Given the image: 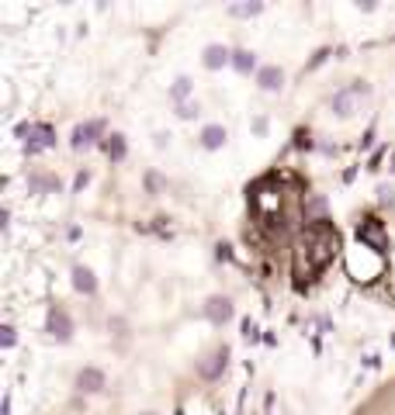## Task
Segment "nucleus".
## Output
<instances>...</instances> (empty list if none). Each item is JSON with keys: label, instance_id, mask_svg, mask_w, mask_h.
I'll return each instance as SVG.
<instances>
[{"label": "nucleus", "instance_id": "nucleus-1", "mask_svg": "<svg viewBox=\"0 0 395 415\" xmlns=\"http://www.w3.org/2000/svg\"><path fill=\"white\" fill-rule=\"evenodd\" d=\"M337 249H340V235L337 229L330 225V222H312L305 235L298 239V249H295V263H302V259L309 257V270L305 274H316L322 270L330 259L337 257Z\"/></svg>", "mask_w": 395, "mask_h": 415}, {"label": "nucleus", "instance_id": "nucleus-2", "mask_svg": "<svg viewBox=\"0 0 395 415\" xmlns=\"http://www.w3.org/2000/svg\"><path fill=\"white\" fill-rule=\"evenodd\" d=\"M371 94L368 83H350V87H343L333 94V114H340V118H350L354 111H357V104L364 101Z\"/></svg>", "mask_w": 395, "mask_h": 415}, {"label": "nucleus", "instance_id": "nucleus-3", "mask_svg": "<svg viewBox=\"0 0 395 415\" xmlns=\"http://www.w3.org/2000/svg\"><path fill=\"white\" fill-rule=\"evenodd\" d=\"M357 239L368 246V249H374V253H385L389 249V239H385V225L378 222V218H364L361 225H357Z\"/></svg>", "mask_w": 395, "mask_h": 415}, {"label": "nucleus", "instance_id": "nucleus-4", "mask_svg": "<svg viewBox=\"0 0 395 415\" xmlns=\"http://www.w3.org/2000/svg\"><path fill=\"white\" fill-rule=\"evenodd\" d=\"M53 146H56L53 125H46V122H35V125H31V139L25 142V153L35 156V153H42V149H53Z\"/></svg>", "mask_w": 395, "mask_h": 415}, {"label": "nucleus", "instance_id": "nucleus-5", "mask_svg": "<svg viewBox=\"0 0 395 415\" xmlns=\"http://www.w3.org/2000/svg\"><path fill=\"white\" fill-rule=\"evenodd\" d=\"M101 131H105V122H101V118H90V122H80L77 129H73V135H70V146H73V149H83V146H94Z\"/></svg>", "mask_w": 395, "mask_h": 415}, {"label": "nucleus", "instance_id": "nucleus-6", "mask_svg": "<svg viewBox=\"0 0 395 415\" xmlns=\"http://www.w3.org/2000/svg\"><path fill=\"white\" fill-rule=\"evenodd\" d=\"M49 336L59 339V343H70L73 339V318L66 315L63 308H49V322H46Z\"/></svg>", "mask_w": 395, "mask_h": 415}, {"label": "nucleus", "instance_id": "nucleus-7", "mask_svg": "<svg viewBox=\"0 0 395 415\" xmlns=\"http://www.w3.org/2000/svg\"><path fill=\"white\" fill-rule=\"evenodd\" d=\"M205 318L215 322V325H226V322L233 318V301L222 298V294H211L209 301H205Z\"/></svg>", "mask_w": 395, "mask_h": 415}, {"label": "nucleus", "instance_id": "nucleus-8", "mask_svg": "<svg viewBox=\"0 0 395 415\" xmlns=\"http://www.w3.org/2000/svg\"><path fill=\"white\" fill-rule=\"evenodd\" d=\"M226 363H229V350H226V346H218L215 353H209L205 360L198 363V374H201L205 381H215V377L226 370Z\"/></svg>", "mask_w": 395, "mask_h": 415}, {"label": "nucleus", "instance_id": "nucleus-9", "mask_svg": "<svg viewBox=\"0 0 395 415\" xmlns=\"http://www.w3.org/2000/svg\"><path fill=\"white\" fill-rule=\"evenodd\" d=\"M201 63H205L209 70H222L226 63H233V52L226 49V45H218V42H211V45H205V55H201Z\"/></svg>", "mask_w": 395, "mask_h": 415}, {"label": "nucleus", "instance_id": "nucleus-10", "mask_svg": "<svg viewBox=\"0 0 395 415\" xmlns=\"http://www.w3.org/2000/svg\"><path fill=\"white\" fill-rule=\"evenodd\" d=\"M77 388L90 391V394H94V391H105V374H101L98 367H83L77 374Z\"/></svg>", "mask_w": 395, "mask_h": 415}, {"label": "nucleus", "instance_id": "nucleus-11", "mask_svg": "<svg viewBox=\"0 0 395 415\" xmlns=\"http://www.w3.org/2000/svg\"><path fill=\"white\" fill-rule=\"evenodd\" d=\"M73 287H77L80 294H94V291H98V277H94V270H90V266H83V263H77V266H73Z\"/></svg>", "mask_w": 395, "mask_h": 415}, {"label": "nucleus", "instance_id": "nucleus-12", "mask_svg": "<svg viewBox=\"0 0 395 415\" xmlns=\"http://www.w3.org/2000/svg\"><path fill=\"white\" fill-rule=\"evenodd\" d=\"M257 83H260V90H281V83H285L281 66H260L257 70Z\"/></svg>", "mask_w": 395, "mask_h": 415}, {"label": "nucleus", "instance_id": "nucleus-13", "mask_svg": "<svg viewBox=\"0 0 395 415\" xmlns=\"http://www.w3.org/2000/svg\"><path fill=\"white\" fill-rule=\"evenodd\" d=\"M198 139H201V146H205V149H218V146H226L229 131H226V125H205Z\"/></svg>", "mask_w": 395, "mask_h": 415}, {"label": "nucleus", "instance_id": "nucleus-14", "mask_svg": "<svg viewBox=\"0 0 395 415\" xmlns=\"http://www.w3.org/2000/svg\"><path fill=\"white\" fill-rule=\"evenodd\" d=\"M191 90H194V80H191V77H177V80H174V87H170V101H174V104H187Z\"/></svg>", "mask_w": 395, "mask_h": 415}, {"label": "nucleus", "instance_id": "nucleus-15", "mask_svg": "<svg viewBox=\"0 0 395 415\" xmlns=\"http://www.w3.org/2000/svg\"><path fill=\"white\" fill-rule=\"evenodd\" d=\"M305 215H309V222H326V198H322V194H312V198L305 201Z\"/></svg>", "mask_w": 395, "mask_h": 415}, {"label": "nucleus", "instance_id": "nucleus-16", "mask_svg": "<svg viewBox=\"0 0 395 415\" xmlns=\"http://www.w3.org/2000/svg\"><path fill=\"white\" fill-rule=\"evenodd\" d=\"M233 66H236V73H253L257 55H253L250 49H236V52H233Z\"/></svg>", "mask_w": 395, "mask_h": 415}, {"label": "nucleus", "instance_id": "nucleus-17", "mask_svg": "<svg viewBox=\"0 0 395 415\" xmlns=\"http://www.w3.org/2000/svg\"><path fill=\"white\" fill-rule=\"evenodd\" d=\"M260 11H263L260 0H246V4H233V7H229L233 18H253V14H260Z\"/></svg>", "mask_w": 395, "mask_h": 415}, {"label": "nucleus", "instance_id": "nucleus-18", "mask_svg": "<svg viewBox=\"0 0 395 415\" xmlns=\"http://www.w3.org/2000/svg\"><path fill=\"white\" fill-rule=\"evenodd\" d=\"M107 153H111V159H125V135L122 131L107 135Z\"/></svg>", "mask_w": 395, "mask_h": 415}, {"label": "nucleus", "instance_id": "nucleus-19", "mask_svg": "<svg viewBox=\"0 0 395 415\" xmlns=\"http://www.w3.org/2000/svg\"><path fill=\"white\" fill-rule=\"evenodd\" d=\"M28 183H31V190H56V187H59V180H56V177H46V173H35Z\"/></svg>", "mask_w": 395, "mask_h": 415}, {"label": "nucleus", "instance_id": "nucleus-20", "mask_svg": "<svg viewBox=\"0 0 395 415\" xmlns=\"http://www.w3.org/2000/svg\"><path fill=\"white\" fill-rule=\"evenodd\" d=\"M0 343H4V346H14V343H18V333H14V325H4V329H0Z\"/></svg>", "mask_w": 395, "mask_h": 415}, {"label": "nucleus", "instance_id": "nucleus-21", "mask_svg": "<svg viewBox=\"0 0 395 415\" xmlns=\"http://www.w3.org/2000/svg\"><path fill=\"white\" fill-rule=\"evenodd\" d=\"M198 111H201V107H198V104H177V114H181V118H194V114H198Z\"/></svg>", "mask_w": 395, "mask_h": 415}, {"label": "nucleus", "instance_id": "nucleus-22", "mask_svg": "<svg viewBox=\"0 0 395 415\" xmlns=\"http://www.w3.org/2000/svg\"><path fill=\"white\" fill-rule=\"evenodd\" d=\"M378 198H381V205H389V201H395V190L389 183H381V187H378Z\"/></svg>", "mask_w": 395, "mask_h": 415}, {"label": "nucleus", "instance_id": "nucleus-23", "mask_svg": "<svg viewBox=\"0 0 395 415\" xmlns=\"http://www.w3.org/2000/svg\"><path fill=\"white\" fill-rule=\"evenodd\" d=\"M326 55H330V49H319L316 55H312V63H309V70H312V66H319V63H322V59H326Z\"/></svg>", "mask_w": 395, "mask_h": 415}, {"label": "nucleus", "instance_id": "nucleus-24", "mask_svg": "<svg viewBox=\"0 0 395 415\" xmlns=\"http://www.w3.org/2000/svg\"><path fill=\"white\" fill-rule=\"evenodd\" d=\"M146 183H149L153 190H159V183H163V180H159V173H149V177H146Z\"/></svg>", "mask_w": 395, "mask_h": 415}, {"label": "nucleus", "instance_id": "nucleus-25", "mask_svg": "<svg viewBox=\"0 0 395 415\" xmlns=\"http://www.w3.org/2000/svg\"><path fill=\"white\" fill-rule=\"evenodd\" d=\"M253 131H267V118H257V122H253Z\"/></svg>", "mask_w": 395, "mask_h": 415}, {"label": "nucleus", "instance_id": "nucleus-26", "mask_svg": "<svg viewBox=\"0 0 395 415\" xmlns=\"http://www.w3.org/2000/svg\"><path fill=\"white\" fill-rule=\"evenodd\" d=\"M389 166H392V173H395V153H392V159H389Z\"/></svg>", "mask_w": 395, "mask_h": 415}, {"label": "nucleus", "instance_id": "nucleus-27", "mask_svg": "<svg viewBox=\"0 0 395 415\" xmlns=\"http://www.w3.org/2000/svg\"><path fill=\"white\" fill-rule=\"evenodd\" d=\"M146 415H157V412H146Z\"/></svg>", "mask_w": 395, "mask_h": 415}]
</instances>
